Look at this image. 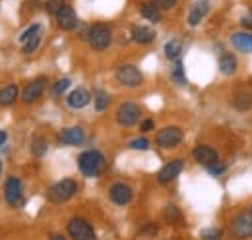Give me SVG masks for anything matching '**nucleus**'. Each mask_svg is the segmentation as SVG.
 I'll return each mask as SVG.
<instances>
[{
    "instance_id": "2",
    "label": "nucleus",
    "mask_w": 252,
    "mask_h": 240,
    "mask_svg": "<svg viewBox=\"0 0 252 240\" xmlns=\"http://www.w3.org/2000/svg\"><path fill=\"white\" fill-rule=\"evenodd\" d=\"M76 190H78L76 180L63 179V180H59L57 184L51 186V190H49V198H51V202H55V204H63V202L70 200V198L76 194Z\"/></svg>"
},
{
    "instance_id": "37",
    "label": "nucleus",
    "mask_w": 252,
    "mask_h": 240,
    "mask_svg": "<svg viewBox=\"0 0 252 240\" xmlns=\"http://www.w3.org/2000/svg\"><path fill=\"white\" fill-rule=\"evenodd\" d=\"M241 24H243V28L252 30V10H251V12H247V14L241 18Z\"/></svg>"
},
{
    "instance_id": "39",
    "label": "nucleus",
    "mask_w": 252,
    "mask_h": 240,
    "mask_svg": "<svg viewBox=\"0 0 252 240\" xmlns=\"http://www.w3.org/2000/svg\"><path fill=\"white\" fill-rule=\"evenodd\" d=\"M140 128H142V132H150V130L154 128V120H150V119H148V120H144Z\"/></svg>"
},
{
    "instance_id": "26",
    "label": "nucleus",
    "mask_w": 252,
    "mask_h": 240,
    "mask_svg": "<svg viewBox=\"0 0 252 240\" xmlns=\"http://www.w3.org/2000/svg\"><path fill=\"white\" fill-rule=\"evenodd\" d=\"M32 153H33V157H43L45 153H47V142L45 140H35L32 144Z\"/></svg>"
},
{
    "instance_id": "6",
    "label": "nucleus",
    "mask_w": 252,
    "mask_h": 240,
    "mask_svg": "<svg viewBox=\"0 0 252 240\" xmlns=\"http://www.w3.org/2000/svg\"><path fill=\"white\" fill-rule=\"evenodd\" d=\"M156 142H158L159 148H165V150L175 148V146H179V144L183 142V132H181L179 128H175V126L163 128L161 132H158Z\"/></svg>"
},
{
    "instance_id": "18",
    "label": "nucleus",
    "mask_w": 252,
    "mask_h": 240,
    "mask_svg": "<svg viewBox=\"0 0 252 240\" xmlns=\"http://www.w3.org/2000/svg\"><path fill=\"white\" fill-rule=\"evenodd\" d=\"M132 39L140 45H148L156 39V31L148 28V26H134L132 28Z\"/></svg>"
},
{
    "instance_id": "15",
    "label": "nucleus",
    "mask_w": 252,
    "mask_h": 240,
    "mask_svg": "<svg viewBox=\"0 0 252 240\" xmlns=\"http://www.w3.org/2000/svg\"><path fill=\"white\" fill-rule=\"evenodd\" d=\"M210 12V2L208 0H198L192 8H190L189 12V24L190 26H198L204 18H206V14Z\"/></svg>"
},
{
    "instance_id": "21",
    "label": "nucleus",
    "mask_w": 252,
    "mask_h": 240,
    "mask_svg": "<svg viewBox=\"0 0 252 240\" xmlns=\"http://www.w3.org/2000/svg\"><path fill=\"white\" fill-rule=\"evenodd\" d=\"M220 72H221V74H225V76H231V74H235V72H237V59H235L231 53L221 55Z\"/></svg>"
},
{
    "instance_id": "5",
    "label": "nucleus",
    "mask_w": 252,
    "mask_h": 240,
    "mask_svg": "<svg viewBox=\"0 0 252 240\" xmlns=\"http://www.w3.org/2000/svg\"><path fill=\"white\" fill-rule=\"evenodd\" d=\"M140 119V107L136 103H123L119 107V113H117V122L123 126V128H130L134 126Z\"/></svg>"
},
{
    "instance_id": "22",
    "label": "nucleus",
    "mask_w": 252,
    "mask_h": 240,
    "mask_svg": "<svg viewBox=\"0 0 252 240\" xmlns=\"http://www.w3.org/2000/svg\"><path fill=\"white\" fill-rule=\"evenodd\" d=\"M181 51H183V43L179 39H171L167 45H165V57L169 60H177L181 57Z\"/></svg>"
},
{
    "instance_id": "38",
    "label": "nucleus",
    "mask_w": 252,
    "mask_h": 240,
    "mask_svg": "<svg viewBox=\"0 0 252 240\" xmlns=\"http://www.w3.org/2000/svg\"><path fill=\"white\" fill-rule=\"evenodd\" d=\"M158 233V227L156 225H146L142 231H140V235H146V237H154Z\"/></svg>"
},
{
    "instance_id": "17",
    "label": "nucleus",
    "mask_w": 252,
    "mask_h": 240,
    "mask_svg": "<svg viewBox=\"0 0 252 240\" xmlns=\"http://www.w3.org/2000/svg\"><path fill=\"white\" fill-rule=\"evenodd\" d=\"M57 22H59V26H61L63 30H74V28L78 26V18H76L74 8L64 6L63 10L57 14Z\"/></svg>"
},
{
    "instance_id": "20",
    "label": "nucleus",
    "mask_w": 252,
    "mask_h": 240,
    "mask_svg": "<svg viewBox=\"0 0 252 240\" xmlns=\"http://www.w3.org/2000/svg\"><path fill=\"white\" fill-rule=\"evenodd\" d=\"M140 14H142V18H146V20H150V22H154V24L161 22V10H159V6L156 2H146V4H142V6H140Z\"/></svg>"
},
{
    "instance_id": "28",
    "label": "nucleus",
    "mask_w": 252,
    "mask_h": 240,
    "mask_svg": "<svg viewBox=\"0 0 252 240\" xmlns=\"http://www.w3.org/2000/svg\"><path fill=\"white\" fill-rule=\"evenodd\" d=\"M64 6H66V4H64V0H47V12H49V14H53V16H57Z\"/></svg>"
},
{
    "instance_id": "34",
    "label": "nucleus",
    "mask_w": 252,
    "mask_h": 240,
    "mask_svg": "<svg viewBox=\"0 0 252 240\" xmlns=\"http://www.w3.org/2000/svg\"><path fill=\"white\" fill-rule=\"evenodd\" d=\"M130 148L132 150H148L150 148V142L146 138H136V140L130 142Z\"/></svg>"
},
{
    "instance_id": "30",
    "label": "nucleus",
    "mask_w": 252,
    "mask_h": 240,
    "mask_svg": "<svg viewBox=\"0 0 252 240\" xmlns=\"http://www.w3.org/2000/svg\"><path fill=\"white\" fill-rule=\"evenodd\" d=\"M39 31H41V26H39V24H33V26H30L28 30H26L24 33H22V35H20V41H22V43H26L28 39H32L33 35H37Z\"/></svg>"
},
{
    "instance_id": "14",
    "label": "nucleus",
    "mask_w": 252,
    "mask_h": 240,
    "mask_svg": "<svg viewBox=\"0 0 252 240\" xmlns=\"http://www.w3.org/2000/svg\"><path fill=\"white\" fill-rule=\"evenodd\" d=\"M183 167H185V163H183V161H171V163H167V165L159 171L158 180L161 182V184H167V182L175 180L179 175H181Z\"/></svg>"
},
{
    "instance_id": "42",
    "label": "nucleus",
    "mask_w": 252,
    "mask_h": 240,
    "mask_svg": "<svg viewBox=\"0 0 252 240\" xmlns=\"http://www.w3.org/2000/svg\"><path fill=\"white\" fill-rule=\"evenodd\" d=\"M0 173H2V163H0Z\"/></svg>"
},
{
    "instance_id": "31",
    "label": "nucleus",
    "mask_w": 252,
    "mask_h": 240,
    "mask_svg": "<svg viewBox=\"0 0 252 240\" xmlns=\"http://www.w3.org/2000/svg\"><path fill=\"white\" fill-rule=\"evenodd\" d=\"M70 84H72V82H70L68 78H63V80H59V82L53 86V93H55V95H61V93H64V91L70 88Z\"/></svg>"
},
{
    "instance_id": "36",
    "label": "nucleus",
    "mask_w": 252,
    "mask_h": 240,
    "mask_svg": "<svg viewBox=\"0 0 252 240\" xmlns=\"http://www.w3.org/2000/svg\"><path fill=\"white\" fill-rule=\"evenodd\" d=\"M156 4H158L159 8H163V10H171V8H175V4H177V0H154Z\"/></svg>"
},
{
    "instance_id": "10",
    "label": "nucleus",
    "mask_w": 252,
    "mask_h": 240,
    "mask_svg": "<svg viewBox=\"0 0 252 240\" xmlns=\"http://www.w3.org/2000/svg\"><path fill=\"white\" fill-rule=\"evenodd\" d=\"M86 140V134L80 126H70V128H64L59 134V142L64 144V146H80L84 144Z\"/></svg>"
},
{
    "instance_id": "29",
    "label": "nucleus",
    "mask_w": 252,
    "mask_h": 240,
    "mask_svg": "<svg viewBox=\"0 0 252 240\" xmlns=\"http://www.w3.org/2000/svg\"><path fill=\"white\" fill-rule=\"evenodd\" d=\"M165 219H167L169 223H175V221H179V219H181V211L171 204V206H167V210H165Z\"/></svg>"
},
{
    "instance_id": "16",
    "label": "nucleus",
    "mask_w": 252,
    "mask_h": 240,
    "mask_svg": "<svg viewBox=\"0 0 252 240\" xmlns=\"http://www.w3.org/2000/svg\"><path fill=\"white\" fill-rule=\"evenodd\" d=\"M90 101H92V95H90V91L84 90V88H78V90H74L68 95V105L72 109H84V107L90 105Z\"/></svg>"
},
{
    "instance_id": "9",
    "label": "nucleus",
    "mask_w": 252,
    "mask_h": 240,
    "mask_svg": "<svg viewBox=\"0 0 252 240\" xmlns=\"http://www.w3.org/2000/svg\"><path fill=\"white\" fill-rule=\"evenodd\" d=\"M4 198L10 206L14 208H20L24 204V196H22V182L16 179V177H10L6 182V188H4Z\"/></svg>"
},
{
    "instance_id": "3",
    "label": "nucleus",
    "mask_w": 252,
    "mask_h": 240,
    "mask_svg": "<svg viewBox=\"0 0 252 240\" xmlns=\"http://www.w3.org/2000/svg\"><path fill=\"white\" fill-rule=\"evenodd\" d=\"M88 39H90V45L95 51H105L111 45V28L105 24H94L90 28Z\"/></svg>"
},
{
    "instance_id": "7",
    "label": "nucleus",
    "mask_w": 252,
    "mask_h": 240,
    "mask_svg": "<svg viewBox=\"0 0 252 240\" xmlns=\"http://www.w3.org/2000/svg\"><path fill=\"white\" fill-rule=\"evenodd\" d=\"M231 233H233L235 239H251L252 237V211L251 213L239 215V217L233 221Z\"/></svg>"
},
{
    "instance_id": "33",
    "label": "nucleus",
    "mask_w": 252,
    "mask_h": 240,
    "mask_svg": "<svg viewBox=\"0 0 252 240\" xmlns=\"http://www.w3.org/2000/svg\"><path fill=\"white\" fill-rule=\"evenodd\" d=\"M221 233L220 229H204L202 231V239L204 240H218V239H221Z\"/></svg>"
},
{
    "instance_id": "8",
    "label": "nucleus",
    "mask_w": 252,
    "mask_h": 240,
    "mask_svg": "<svg viewBox=\"0 0 252 240\" xmlns=\"http://www.w3.org/2000/svg\"><path fill=\"white\" fill-rule=\"evenodd\" d=\"M117 80H119L123 86L134 88V86H140V84H142L144 76H142V72H140L136 66L126 64V66H121V68L117 70Z\"/></svg>"
},
{
    "instance_id": "32",
    "label": "nucleus",
    "mask_w": 252,
    "mask_h": 240,
    "mask_svg": "<svg viewBox=\"0 0 252 240\" xmlns=\"http://www.w3.org/2000/svg\"><path fill=\"white\" fill-rule=\"evenodd\" d=\"M173 80L177 82V84H187V78H185V72H183V66H181V62H177V66H175V70H173Z\"/></svg>"
},
{
    "instance_id": "35",
    "label": "nucleus",
    "mask_w": 252,
    "mask_h": 240,
    "mask_svg": "<svg viewBox=\"0 0 252 240\" xmlns=\"http://www.w3.org/2000/svg\"><path fill=\"white\" fill-rule=\"evenodd\" d=\"M225 169H227V167H225L223 163H220V161H216V163H212V165L208 167V171H210L212 175H223Z\"/></svg>"
},
{
    "instance_id": "41",
    "label": "nucleus",
    "mask_w": 252,
    "mask_h": 240,
    "mask_svg": "<svg viewBox=\"0 0 252 240\" xmlns=\"http://www.w3.org/2000/svg\"><path fill=\"white\" fill-rule=\"evenodd\" d=\"M49 240H66V239H64L63 235H59V233H53V235H51V239H49Z\"/></svg>"
},
{
    "instance_id": "24",
    "label": "nucleus",
    "mask_w": 252,
    "mask_h": 240,
    "mask_svg": "<svg viewBox=\"0 0 252 240\" xmlns=\"http://www.w3.org/2000/svg\"><path fill=\"white\" fill-rule=\"evenodd\" d=\"M109 103H111V97H109L105 91H99L97 97H95V111L103 113V111L109 107Z\"/></svg>"
},
{
    "instance_id": "19",
    "label": "nucleus",
    "mask_w": 252,
    "mask_h": 240,
    "mask_svg": "<svg viewBox=\"0 0 252 240\" xmlns=\"http://www.w3.org/2000/svg\"><path fill=\"white\" fill-rule=\"evenodd\" d=\"M231 43L241 53H252V35L251 33H235L231 37Z\"/></svg>"
},
{
    "instance_id": "40",
    "label": "nucleus",
    "mask_w": 252,
    "mask_h": 240,
    "mask_svg": "<svg viewBox=\"0 0 252 240\" xmlns=\"http://www.w3.org/2000/svg\"><path fill=\"white\" fill-rule=\"evenodd\" d=\"M6 140H8V134H6L4 130H0V146H2V144H4Z\"/></svg>"
},
{
    "instance_id": "4",
    "label": "nucleus",
    "mask_w": 252,
    "mask_h": 240,
    "mask_svg": "<svg viewBox=\"0 0 252 240\" xmlns=\"http://www.w3.org/2000/svg\"><path fill=\"white\" fill-rule=\"evenodd\" d=\"M68 233H70L72 240H97L92 225H90L88 221H84L82 217L70 219V223H68Z\"/></svg>"
},
{
    "instance_id": "25",
    "label": "nucleus",
    "mask_w": 252,
    "mask_h": 240,
    "mask_svg": "<svg viewBox=\"0 0 252 240\" xmlns=\"http://www.w3.org/2000/svg\"><path fill=\"white\" fill-rule=\"evenodd\" d=\"M39 43H41V31H39L37 35H33L32 39H28V41L24 43V53H28V55H32L33 51H37V47H39Z\"/></svg>"
},
{
    "instance_id": "13",
    "label": "nucleus",
    "mask_w": 252,
    "mask_h": 240,
    "mask_svg": "<svg viewBox=\"0 0 252 240\" xmlns=\"http://www.w3.org/2000/svg\"><path fill=\"white\" fill-rule=\"evenodd\" d=\"M192 155H194V159H196L200 165H204V167H210L212 163L220 161V159H218V151L214 150V148H210V146H198V148H194Z\"/></svg>"
},
{
    "instance_id": "12",
    "label": "nucleus",
    "mask_w": 252,
    "mask_h": 240,
    "mask_svg": "<svg viewBox=\"0 0 252 240\" xmlns=\"http://www.w3.org/2000/svg\"><path fill=\"white\" fill-rule=\"evenodd\" d=\"M43 90H45V78H37V80L30 82V84L24 88V91H22L24 103H33V101H37V99L41 97Z\"/></svg>"
},
{
    "instance_id": "11",
    "label": "nucleus",
    "mask_w": 252,
    "mask_h": 240,
    "mask_svg": "<svg viewBox=\"0 0 252 240\" xmlns=\"http://www.w3.org/2000/svg\"><path fill=\"white\" fill-rule=\"evenodd\" d=\"M109 198L117 204V206H126L130 200H132V188L125 184V182H117L111 186V192H109Z\"/></svg>"
},
{
    "instance_id": "1",
    "label": "nucleus",
    "mask_w": 252,
    "mask_h": 240,
    "mask_svg": "<svg viewBox=\"0 0 252 240\" xmlns=\"http://www.w3.org/2000/svg\"><path fill=\"white\" fill-rule=\"evenodd\" d=\"M78 167H80L84 177H99L103 167H105V157L95 150L84 151L78 157Z\"/></svg>"
},
{
    "instance_id": "27",
    "label": "nucleus",
    "mask_w": 252,
    "mask_h": 240,
    "mask_svg": "<svg viewBox=\"0 0 252 240\" xmlns=\"http://www.w3.org/2000/svg\"><path fill=\"white\" fill-rule=\"evenodd\" d=\"M235 107H237L239 111H247V109L251 107V99H249L245 93H237V95H235Z\"/></svg>"
},
{
    "instance_id": "23",
    "label": "nucleus",
    "mask_w": 252,
    "mask_h": 240,
    "mask_svg": "<svg viewBox=\"0 0 252 240\" xmlns=\"http://www.w3.org/2000/svg\"><path fill=\"white\" fill-rule=\"evenodd\" d=\"M16 99H18V88H16L14 84L0 90V103H2V105H12Z\"/></svg>"
}]
</instances>
